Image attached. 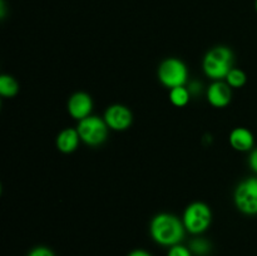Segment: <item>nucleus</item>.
<instances>
[{
    "instance_id": "1",
    "label": "nucleus",
    "mask_w": 257,
    "mask_h": 256,
    "mask_svg": "<svg viewBox=\"0 0 257 256\" xmlns=\"http://www.w3.org/2000/svg\"><path fill=\"white\" fill-rule=\"evenodd\" d=\"M186 228L182 220L172 213H158L150 223L153 241L162 246H175L185 237Z\"/></svg>"
},
{
    "instance_id": "2",
    "label": "nucleus",
    "mask_w": 257,
    "mask_h": 256,
    "mask_svg": "<svg viewBox=\"0 0 257 256\" xmlns=\"http://www.w3.org/2000/svg\"><path fill=\"white\" fill-rule=\"evenodd\" d=\"M205 74L212 80L226 79L233 68V53L225 45H218L206 53L202 62Z\"/></svg>"
},
{
    "instance_id": "3",
    "label": "nucleus",
    "mask_w": 257,
    "mask_h": 256,
    "mask_svg": "<svg viewBox=\"0 0 257 256\" xmlns=\"http://www.w3.org/2000/svg\"><path fill=\"white\" fill-rule=\"evenodd\" d=\"M182 222L187 232L200 235L207 231L212 222V211L203 202H192L183 212Z\"/></svg>"
},
{
    "instance_id": "4",
    "label": "nucleus",
    "mask_w": 257,
    "mask_h": 256,
    "mask_svg": "<svg viewBox=\"0 0 257 256\" xmlns=\"http://www.w3.org/2000/svg\"><path fill=\"white\" fill-rule=\"evenodd\" d=\"M109 127L105 123L104 118L92 115L78 120L77 131L80 136V141L90 147H97L107 141Z\"/></svg>"
},
{
    "instance_id": "5",
    "label": "nucleus",
    "mask_w": 257,
    "mask_h": 256,
    "mask_svg": "<svg viewBox=\"0 0 257 256\" xmlns=\"http://www.w3.org/2000/svg\"><path fill=\"white\" fill-rule=\"evenodd\" d=\"M158 79L165 87L172 88L186 85L188 79V70L185 63L178 58H167L158 67Z\"/></svg>"
},
{
    "instance_id": "6",
    "label": "nucleus",
    "mask_w": 257,
    "mask_h": 256,
    "mask_svg": "<svg viewBox=\"0 0 257 256\" xmlns=\"http://www.w3.org/2000/svg\"><path fill=\"white\" fill-rule=\"evenodd\" d=\"M236 208L243 215H257V177H248L241 181L233 192Z\"/></svg>"
},
{
    "instance_id": "7",
    "label": "nucleus",
    "mask_w": 257,
    "mask_h": 256,
    "mask_svg": "<svg viewBox=\"0 0 257 256\" xmlns=\"http://www.w3.org/2000/svg\"><path fill=\"white\" fill-rule=\"evenodd\" d=\"M104 120L109 130L122 132L127 131L133 123V114L128 107L123 104H113L105 109Z\"/></svg>"
},
{
    "instance_id": "8",
    "label": "nucleus",
    "mask_w": 257,
    "mask_h": 256,
    "mask_svg": "<svg viewBox=\"0 0 257 256\" xmlns=\"http://www.w3.org/2000/svg\"><path fill=\"white\" fill-rule=\"evenodd\" d=\"M206 97L212 107L225 108L232 99V89L223 80H213L206 90Z\"/></svg>"
},
{
    "instance_id": "9",
    "label": "nucleus",
    "mask_w": 257,
    "mask_h": 256,
    "mask_svg": "<svg viewBox=\"0 0 257 256\" xmlns=\"http://www.w3.org/2000/svg\"><path fill=\"white\" fill-rule=\"evenodd\" d=\"M68 113L74 119L82 120L89 117L93 110V99L88 93L77 92L68 100Z\"/></svg>"
},
{
    "instance_id": "10",
    "label": "nucleus",
    "mask_w": 257,
    "mask_h": 256,
    "mask_svg": "<svg viewBox=\"0 0 257 256\" xmlns=\"http://www.w3.org/2000/svg\"><path fill=\"white\" fill-rule=\"evenodd\" d=\"M228 141H230L231 147L238 152H250L255 145L253 133L246 127H236L235 130H232Z\"/></svg>"
},
{
    "instance_id": "11",
    "label": "nucleus",
    "mask_w": 257,
    "mask_h": 256,
    "mask_svg": "<svg viewBox=\"0 0 257 256\" xmlns=\"http://www.w3.org/2000/svg\"><path fill=\"white\" fill-rule=\"evenodd\" d=\"M80 142V136L78 133L77 128H65L60 131L57 136L55 145L57 148L63 153H72L78 148Z\"/></svg>"
},
{
    "instance_id": "12",
    "label": "nucleus",
    "mask_w": 257,
    "mask_h": 256,
    "mask_svg": "<svg viewBox=\"0 0 257 256\" xmlns=\"http://www.w3.org/2000/svg\"><path fill=\"white\" fill-rule=\"evenodd\" d=\"M170 102L172 103L175 107L182 108L185 105L188 104L191 99V93L188 90V88H186L185 85L182 87H176L170 89Z\"/></svg>"
},
{
    "instance_id": "13",
    "label": "nucleus",
    "mask_w": 257,
    "mask_h": 256,
    "mask_svg": "<svg viewBox=\"0 0 257 256\" xmlns=\"http://www.w3.org/2000/svg\"><path fill=\"white\" fill-rule=\"evenodd\" d=\"M19 92V84L9 74L0 75V94L5 98L15 97Z\"/></svg>"
},
{
    "instance_id": "14",
    "label": "nucleus",
    "mask_w": 257,
    "mask_h": 256,
    "mask_svg": "<svg viewBox=\"0 0 257 256\" xmlns=\"http://www.w3.org/2000/svg\"><path fill=\"white\" fill-rule=\"evenodd\" d=\"M225 80L231 88H236L237 89V88H242L246 84L247 77H246V73L243 70L238 69V68H232Z\"/></svg>"
},
{
    "instance_id": "15",
    "label": "nucleus",
    "mask_w": 257,
    "mask_h": 256,
    "mask_svg": "<svg viewBox=\"0 0 257 256\" xmlns=\"http://www.w3.org/2000/svg\"><path fill=\"white\" fill-rule=\"evenodd\" d=\"M190 250L196 256H206L211 251V243L206 238H193L190 242Z\"/></svg>"
},
{
    "instance_id": "16",
    "label": "nucleus",
    "mask_w": 257,
    "mask_h": 256,
    "mask_svg": "<svg viewBox=\"0 0 257 256\" xmlns=\"http://www.w3.org/2000/svg\"><path fill=\"white\" fill-rule=\"evenodd\" d=\"M167 256H193V253L191 252L190 247L177 243L175 246H171L167 252Z\"/></svg>"
},
{
    "instance_id": "17",
    "label": "nucleus",
    "mask_w": 257,
    "mask_h": 256,
    "mask_svg": "<svg viewBox=\"0 0 257 256\" xmlns=\"http://www.w3.org/2000/svg\"><path fill=\"white\" fill-rule=\"evenodd\" d=\"M28 256H55L54 252L50 250L49 247H45V246H38V247H34Z\"/></svg>"
},
{
    "instance_id": "18",
    "label": "nucleus",
    "mask_w": 257,
    "mask_h": 256,
    "mask_svg": "<svg viewBox=\"0 0 257 256\" xmlns=\"http://www.w3.org/2000/svg\"><path fill=\"white\" fill-rule=\"evenodd\" d=\"M248 166L253 172L257 173V148L251 151L250 157H248Z\"/></svg>"
},
{
    "instance_id": "19",
    "label": "nucleus",
    "mask_w": 257,
    "mask_h": 256,
    "mask_svg": "<svg viewBox=\"0 0 257 256\" xmlns=\"http://www.w3.org/2000/svg\"><path fill=\"white\" fill-rule=\"evenodd\" d=\"M188 90H190L191 95H198L201 92H202V85L198 82H191L190 87H188Z\"/></svg>"
},
{
    "instance_id": "20",
    "label": "nucleus",
    "mask_w": 257,
    "mask_h": 256,
    "mask_svg": "<svg viewBox=\"0 0 257 256\" xmlns=\"http://www.w3.org/2000/svg\"><path fill=\"white\" fill-rule=\"evenodd\" d=\"M128 256H152L148 251L142 250V248H137V250H133L128 253Z\"/></svg>"
},
{
    "instance_id": "21",
    "label": "nucleus",
    "mask_w": 257,
    "mask_h": 256,
    "mask_svg": "<svg viewBox=\"0 0 257 256\" xmlns=\"http://www.w3.org/2000/svg\"><path fill=\"white\" fill-rule=\"evenodd\" d=\"M255 9H256V12H257V0H255Z\"/></svg>"
}]
</instances>
